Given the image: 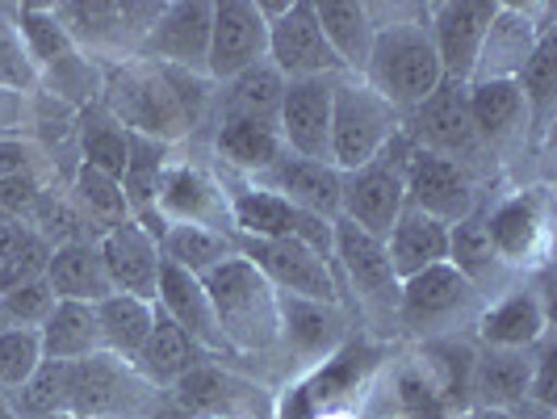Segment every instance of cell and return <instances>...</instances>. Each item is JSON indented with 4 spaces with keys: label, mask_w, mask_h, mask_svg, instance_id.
I'll return each instance as SVG.
<instances>
[{
    "label": "cell",
    "mask_w": 557,
    "mask_h": 419,
    "mask_svg": "<svg viewBox=\"0 0 557 419\" xmlns=\"http://www.w3.org/2000/svg\"><path fill=\"white\" fill-rule=\"evenodd\" d=\"M210 88H214L210 76H194V72L135 56L122 63H106L101 101L126 131L172 147L189 139L206 122V113L214 110Z\"/></svg>",
    "instance_id": "6da1fadb"
},
{
    "label": "cell",
    "mask_w": 557,
    "mask_h": 419,
    "mask_svg": "<svg viewBox=\"0 0 557 419\" xmlns=\"http://www.w3.org/2000/svg\"><path fill=\"white\" fill-rule=\"evenodd\" d=\"M201 289L214 307V323L223 332L226 353L239 357H273L281 344L277 289L235 251L219 269L201 278Z\"/></svg>",
    "instance_id": "7a4b0ae2"
},
{
    "label": "cell",
    "mask_w": 557,
    "mask_h": 419,
    "mask_svg": "<svg viewBox=\"0 0 557 419\" xmlns=\"http://www.w3.org/2000/svg\"><path fill=\"white\" fill-rule=\"evenodd\" d=\"M428 13L432 4H423L416 17L398 22V26L377 29L373 38V51H369V63H364L361 81L382 97L391 101L394 110L407 113L419 110L432 88L445 81L441 76V59H436V47H432V29H428Z\"/></svg>",
    "instance_id": "3957f363"
},
{
    "label": "cell",
    "mask_w": 557,
    "mask_h": 419,
    "mask_svg": "<svg viewBox=\"0 0 557 419\" xmlns=\"http://www.w3.org/2000/svg\"><path fill=\"white\" fill-rule=\"evenodd\" d=\"M482 307L486 298L445 260L398 285L394 323L416 340H441V335H457L461 328H474Z\"/></svg>",
    "instance_id": "277c9868"
},
{
    "label": "cell",
    "mask_w": 557,
    "mask_h": 419,
    "mask_svg": "<svg viewBox=\"0 0 557 419\" xmlns=\"http://www.w3.org/2000/svg\"><path fill=\"white\" fill-rule=\"evenodd\" d=\"M486 239L511 273H545L554 256V189L529 185L482 210Z\"/></svg>",
    "instance_id": "5b68a950"
},
{
    "label": "cell",
    "mask_w": 557,
    "mask_h": 419,
    "mask_svg": "<svg viewBox=\"0 0 557 419\" xmlns=\"http://www.w3.org/2000/svg\"><path fill=\"white\" fill-rule=\"evenodd\" d=\"M416 143L407 139V131H398L373 160L357 172H344V189H339V219L369 231L373 239L386 244L391 226L398 223L403 206H407V160H411Z\"/></svg>",
    "instance_id": "8992f818"
},
{
    "label": "cell",
    "mask_w": 557,
    "mask_h": 419,
    "mask_svg": "<svg viewBox=\"0 0 557 419\" xmlns=\"http://www.w3.org/2000/svg\"><path fill=\"white\" fill-rule=\"evenodd\" d=\"M223 176V172H219ZM226 206H231V235H244V239H298L310 251H319L327 264L335 256V223L332 219H319L307 214L298 206H289L285 197L269 194L260 185H251L244 176H223Z\"/></svg>",
    "instance_id": "52a82bcc"
},
{
    "label": "cell",
    "mask_w": 557,
    "mask_h": 419,
    "mask_svg": "<svg viewBox=\"0 0 557 419\" xmlns=\"http://www.w3.org/2000/svg\"><path fill=\"white\" fill-rule=\"evenodd\" d=\"M164 4L143 0H88V4H55L59 26L67 29L72 47L88 59H135L147 29L156 26Z\"/></svg>",
    "instance_id": "ba28073f"
},
{
    "label": "cell",
    "mask_w": 557,
    "mask_h": 419,
    "mask_svg": "<svg viewBox=\"0 0 557 419\" xmlns=\"http://www.w3.org/2000/svg\"><path fill=\"white\" fill-rule=\"evenodd\" d=\"M156 394L135 365L113 357V353H92L84 361L67 365V416L84 419H147L156 407Z\"/></svg>",
    "instance_id": "9c48e42d"
},
{
    "label": "cell",
    "mask_w": 557,
    "mask_h": 419,
    "mask_svg": "<svg viewBox=\"0 0 557 419\" xmlns=\"http://www.w3.org/2000/svg\"><path fill=\"white\" fill-rule=\"evenodd\" d=\"M403 131V113L357 76H344L332 97V168L357 172Z\"/></svg>",
    "instance_id": "30bf717a"
},
{
    "label": "cell",
    "mask_w": 557,
    "mask_h": 419,
    "mask_svg": "<svg viewBox=\"0 0 557 419\" xmlns=\"http://www.w3.org/2000/svg\"><path fill=\"white\" fill-rule=\"evenodd\" d=\"M332 278L344 303V285L357 294V310L373 323H394L398 315V285L394 278L386 244L373 239L369 231L352 226L348 219H335V256H332Z\"/></svg>",
    "instance_id": "8fae6325"
},
{
    "label": "cell",
    "mask_w": 557,
    "mask_h": 419,
    "mask_svg": "<svg viewBox=\"0 0 557 419\" xmlns=\"http://www.w3.org/2000/svg\"><path fill=\"white\" fill-rule=\"evenodd\" d=\"M231 244L277 294L323 303V307H344L332 264L319 251H310L307 244H298V239H244V235H231Z\"/></svg>",
    "instance_id": "7c38bea8"
},
{
    "label": "cell",
    "mask_w": 557,
    "mask_h": 419,
    "mask_svg": "<svg viewBox=\"0 0 557 419\" xmlns=\"http://www.w3.org/2000/svg\"><path fill=\"white\" fill-rule=\"evenodd\" d=\"M403 131H407V139L416 143V147L448 156V160H457V164L466 168H474V160L482 156V143H478L474 122H470L466 84L441 81L419 110L407 113Z\"/></svg>",
    "instance_id": "4fadbf2b"
},
{
    "label": "cell",
    "mask_w": 557,
    "mask_h": 419,
    "mask_svg": "<svg viewBox=\"0 0 557 419\" xmlns=\"http://www.w3.org/2000/svg\"><path fill=\"white\" fill-rule=\"evenodd\" d=\"M407 206L441 219L445 226H457L478 210L474 168L416 147L407 160Z\"/></svg>",
    "instance_id": "5bb4252c"
},
{
    "label": "cell",
    "mask_w": 557,
    "mask_h": 419,
    "mask_svg": "<svg viewBox=\"0 0 557 419\" xmlns=\"http://www.w3.org/2000/svg\"><path fill=\"white\" fill-rule=\"evenodd\" d=\"M344 76H310V81H285L277 131L289 156L332 164V97Z\"/></svg>",
    "instance_id": "9a60e30c"
},
{
    "label": "cell",
    "mask_w": 557,
    "mask_h": 419,
    "mask_svg": "<svg viewBox=\"0 0 557 419\" xmlns=\"http://www.w3.org/2000/svg\"><path fill=\"white\" fill-rule=\"evenodd\" d=\"M549 26H554V4H499L491 26H486L470 84L516 81L520 67L529 63L536 38Z\"/></svg>",
    "instance_id": "2e32d148"
},
{
    "label": "cell",
    "mask_w": 557,
    "mask_h": 419,
    "mask_svg": "<svg viewBox=\"0 0 557 419\" xmlns=\"http://www.w3.org/2000/svg\"><path fill=\"white\" fill-rule=\"evenodd\" d=\"M156 210L168 223H189V226H210L231 235V206H226L223 176L210 172L197 160H172L160 181V197Z\"/></svg>",
    "instance_id": "e0dca14e"
},
{
    "label": "cell",
    "mask_w": 557,
    "mask_h": 419,
    "mask_svg": "<svg viewBox=\"0 0 557 419\" xmlns=\"http://www.w3.org/2000/svg\"><path fill=\"white\" fill-rule=\"evenodd\" d=\"M269 63L277 67L285 81H310V76H348L344 63L327 47L314 0H294L289 13L269 26Z\"/></svg>",
    "instance_id": "ac0fdd59"
},
{
    "label": "cell",
    "mask_w": 557,
    "mask_h": 419,
    "mask_svg": "<svg viewBox=\"0 0 557 419\" xmlns=\"http://www.w3.org/2000/svg\"><path fill=\"white\" fill-rule=\"evenodd\" d=\"M495 9H499L495 0H441V4H432L428 29H432V47H436L445 81L470 84Z\"/></svg>",
    "instance_id": "d6986e66"
},
{
    "label": "cell",
    "mask_w": 557,
    "mask_h": 419,
    "mask_svg": "<svg viewBox=\"0 0 557 419\" xmlns=\"http://www.w3.org/2000/svg\"><path fill=\"white\" fill-rule=\"evenodd\" d=\"M210 0H172L160 9L156 26L139 42V59H156L168 67L206 76L210 59Z\"/></svg>",
    "instance_id": "ffe728a7"
},
{
    "label": "cell",
    "mask_w": 557,
    "mask_h": 419,
    "mask_svg": "<svg viewBox=\"0 0 557 419\" xmlns=\"http://www.w3.org/2000/svg\"><path fill=\"white\" fill-rule=\"evenodd\" d=\"M269 59V22L256 13L251 0H219L210 9V59L206 76L226 84L244 67Z\"/></svg>",
    "instance_id": "44dd1931"
},
{
    "label": "cell",
    "mask_w": 557,
    "mask_h": 419,
    "mask_svg": "<svg viewBox=\"0 0 557 419\" xmlns=\"http://www.w3.org/2000/svg\"><path fill=\"white\" fill-rule=\"evenodd\" d=\"M478 344L482 348H511L529 353L549 335V307L532 285H511L478 315Z\"/></svg>",
    "instance_id": "7402d4cb"
},
{
    "label": "cell",
    "mask_w": 557,
    "mask_h": 419,
    "mask_svg": "<svg viewBox=\"0 0 557 419\" xmlns=\"http://www.w3.org/2000/svg\"><path fill=\"white\" fill-rule=\"evenodd\" d=\"M101 251V264H106V278H110L113 294H131L143 303H156V289H160V248L156 239L143 231L135 219H126L122 226L106 231L97 239Z\"/></svg>",
    "instance_id": "603a6c76"
},
{
    "label": "cell",
    "mask_w": 557,
    "mask_h": 419,
    "mask_svg": "<svg viewBox=\"0 0 557 419\" xmlns=\"http://www.w3.org/2000/svg\"><path fill=\"white\" fill-rule=\"evenodd\" d=\"M466 101H470V122L482 143V151H511L520 143H529V106L520 97L516 81H478L466 84Z\"/></svg>",
    "instance_id": "cb8c5ba5"
},
{
    "label": "cell",
    "mask_w": 557,
    "mask_h": 419,
    "mask_svg": "<svg viewBox=\"0 0 557 419\" xmlns=\"http://www.w3.org/2000/svg\"><path fill=\"white\" fill-rule=\"evenodd\" d=\"M251 185L285 197L289 206L319 214V219H339V189H344V172L319 160H298V156H281L273 168H264L260 176H251Z\"/></svg>",
    "instance_id": "d4e9b609"
},
{
    "label": "cell",
    "mask_w": 557,
    "mask_h": 419,
    "mask_svg": "<svg viewBox=\"0 0 557 419\" xmlns=\"http://www.w3.org/2000/svg\"><path fill=\"white\" fill-rule=\"evenodd\" d=\"M277 307H281L277 353L298 357V361H327V357H335L339 340L348 332L344 307H323V303L289 298V294H277Z\"/></svg>",
    "instance_id": "484cf974"
},
{
    "label": "cell",
    "mask_w": 557,
    "mask_h": 419,
    "mask_svg": "<svg viewBox=\"0 0 557 419\" xmlns=\"http://www.w3.org/2000/svg\"><path fill=\"white\" fill-rule=\"evenodd\" d=\"M214 156L223 160L231 176H260L264 168H273L285 156L277 122H260V118H235V113H219L214 122Z\"/></svg>",
    "instance_id": "4316f807"
},
{
    "label": "cell",
    "mask_w": 557,
    "mask_h": 419,
    "mask_svg": "<svg viewBox=\"0 0 557 419\" xmlns=\"http://www.w3.org/2000/svg\"><path fill=\"white\" fill-rule=\"evenodd\" d=\"M206 361H210V353H206L189 332H181L164 310L156 307V328L143 340V348L135 353L131 365H135V373H139L151 391H172L185 373H194L197 365H206Z\"/></svg>",
    "instance_id": "83f0119b"
},
{
    "label": "cell",
    "mask_w": 557,
    "mask_h": 419,
    "mask_svg": "<svg viewBox=\"0 0 557 419\" xmlns=\"http://www.w3.org/2000/svg\"><path fill=\"white\" fill-rule=\"evenodd\" d=\"M156 307L164 310L181 332L194 335L210 357H214V353H226L223 332H219V323H214V307H210V298H206V289H201V278L176 269V264H160Z\"/></svg>",
    "instance_id": "f1b7e54d"
},
{
    "label": "cell",
    "mask_w": 557,
    "mask_h": 419,
    "mask_svg": "<svg viewBox=\"0 0 557 419\" xmlns=\"http://www.w3.org/2000/svg\"><path fill=\"white\" fill-rule=\"evenodd\" d=\"M532 386V348L511 353V348H482L478 344L474 378H470V407H499V411H520L529 403Z\"/></svg>",
    "instance_id": "f546056e"
},
{
    "label": "cell",
    "mask_w": 557,
    "mask_h": 419,
    "mask_svg": "<svg viewBox=\"0 0 557 419\" xmlns=\"http://www.w3.org/2000/svg\"><path fill=\"white\" fill-rule=\"evenodd\" d=\"M448 264L470 281L486 303H491V294L511 289V278H516V273L499 260V251L491 248V239H486L482 206H478L470 219H461L457 226H448Z\"/></svg>",
    "instance_id": "4dcf8cb0"
},
{
    "label": "cell",
    "mask_w": 557,
    "mask_h": 419,
    "mask_svg": "<svg viewBox=\"0 0 557 419\" xmlns=\"http://www.w3.org/2000/svg\"><path fill=\"white\" fill-rule=\"evenodd\" d=\"M386 256H391V269L398 281L416 278L432 264H445L448 260V226L423 210L403 206L398 223L386 235Z\"/></svg>",
    "instance_id": "1f68e13d"
},
{
    "label": "cell",
    "mask_w": 557,
    "mask_h": 419,
    "mask_svg": "<svg viewBox=\"0 0 557 419\" xmlns=\"http://www.w3.org/2000/svg\"><path fill=\"white\" fill-rule=\"evenodd\" d=\"M478 344L466 335H441V340H423L419 348V369L428 373L432 391L441 394L448 411H470V378H474Z\"/></svg>",
    "instance_id": "d6a6232c"
},
{
    "label": "cell",
    "mask_w": 557,
    "mask_h": 419,
    "mask_svg": "<svg viewBox=\"0 0 557 419\" xmlns=\"http://www.w3.org/2000/svg\"><path fill=\"white\" fill-rule=\"evenodd\" d=\"M47 285L55 289V298H63V303H88V307L106 303L113 294V285L106 278L97 239H76V244L51 248Z\"/></svg>",
    "instance_id": "836d02e7"
},
{
    "label": "cell",
    "mask_w": 557,
    "mask_h": 419,
    "mask_svg": "<svg viewBox=\"0 0 557 419\" xmlns=\"http://www.w3.org/2000/svg\"><path fill=\"white\" fill-rule=\"evenodd\" d=\"M314 17H319V29H323V38L335 51V59L344 63V72L361 81L369 51H373V38H377L369 9H364L361 0H319Z\"/></svg>",
    "instance_id": "e575fe53"
},
{
    "label": "cell",
    "mask_w": 557,
    "mask_h": 419,
    "mask_svg": "<svg viewBox=\"0 0 557 419\" xmlns=\"http://www.w3.org/2000/svg\"><path fill=\"white\" fill-rule=\"evenodd\" d=\"M38 340H42V361L59 365L106 353L101 348V328H97V307H88V303H63L59 298L55 310L47 315V323L38 328Z\"/></svg>",
    "instance_id": "d590c367"
},
{
    "label": "cell",
    "mask_w": 557,
    "mask_h": 419,
    "mask_svg": "<svg viewBox=\"0 0 557 419\" xmlns=\"http://www.w3.org/2000/svg\"><path fill=\"white\" fill-rule=\"evenodd\" d=\"M126 143H131V131L113 118L106 101H92V106L76 110V160L84 168H97L113 181H122Z\"/></svg>",
    "instance_id": "8d00e7d4"
},
{
    "label": "cell",
    "mask_w": 557,
    "mask_h": 419,
    "mask_svg": "<svg viewBox=\"0 0 557 419\" xmlns=\"http://www.w3.org/2000/svg\"><path fill=\"white\" fill-rule=\"evenodd\" d=\"M281 97H285V76L269 59L244 67L239 76L223 84V93H214V110L235 113V118H260V122H277Z\"/></svg>",
    "instance_id": "74e56055"
},
{
    "label": "cell",
    "mask_w": 557,
    "mask_h": 419,
    "mask_svg": "<svg viewBox=\"0 0 557 419\" xmlns=\"http://www.w3.org/2000/svg\"><path fill=\"white\" fill-rule=\"evenodd\" d=\"M516 84H520V97H524V106H529L532 135L545 139V135H549V122H554V110H557V34H554V26L536 38V47H532L529 63L520 67Z\"/></svg>",
    "instance_id": "f35d334b"
},
{
    "label": "cell",
    "mask_w": 557,
    "mask_h": 419,
    "mask_svg": "<svg viewBox=\"0 0 557 419\" xmlns=\"http://www.w3.org/2000/svg\"><path fill=\"white\" fill-rule=\"evenodd\" d=\"M97 328H101V348L135 361V353L143 348V340L156 328V303H143L131 294H110L106 303H97Z\"/></svg>",
    "instance_id": "ab89813d"
},
{
    "label": "cell",
    "mask_w": 557,
    "mask_h": 419,
    "mask_svg": "<svg viewBox=\"0 0 557 419\" xmlns=\"http://www.w3.org/2000/svg\"><path fill=\"white\" fill-rule=\"evenodd\" d=\"M67 197L72 206L81 210V219L92 226V235L101 239L106 231L122 226L131 219V206H126V194H122V181H113L97 168H76V176L67 181Z\"/></svg>",
    "instance_id": "60d3db41"
},
{
    "label": "cell",
    "mask_w": 557,
    "mask_h": 419,
    "mask_svg": "<svg viewBox=\"0 0 557 419\" xmlns=\"http://www.w3.org/2000/svg\"><path fill=\"white\" fill-rule=\"evenodd\" d=\"M168 164H172V147L156 139H143L131 131L126 143V168H122V194L131 206V219L156 210V197H160V181H164Z\"/></svg>",
    "instance_id": "b9f144b4"
},
{
    "label": "cell",
    "mask_w": 557,
    "mask_h": 419,
    "mask_svg": "<svg viewBox=\"0 0 557 419\" xmlns=\"http://www.w3.org/2000/svg\"><path fill=\"white\" fill-rule=\"evenodd\" d=\"M235 256V244L223 231H210V226H189V223H172L168 235L160 239V260L176 264L194 278H206L210 269H219L223 260Z\"/></svg>",
    "instance_id": "7bdbcfd3"
},
{
    "label": "cell",
    "mask_w": 557,
    "mask_h": 419,
    "mask_svg": "<svg viewBox=\"0 0 557 419\" xmlns=\"http://www.w3.org/2000/svg\"><path fill=\"white\" fill-rule=\"evenodd\" d=\"M101 88H106V63L81 56V51H72L67 59L38 72V93L63 101L67 110H84V106L101 101Z\"/></svg>",
    "instance_id": "ee69618b"
},
{
    "label": "cell",
    "mask_w": 557,
    "mask_h": 419,
    "mask_svg": "<svg viewBox=\"0 0 557 419\" xmlns=\"http://www.w3.org/2000/svg\"><path fill=\"white\" fill-rule=\"evenodd\" d=\"M231 373H223L214 361L197 365L194 373H185L172 391H168V398H172V407L181 411L185 419H223L231 416Z\"/></svg>",
    "instance_id": "f6af8a7d"
},
{
    "label": "cell",
    "mask_w": 557,
    "mask_h": 419,
    "mask_svg": "<svg viewBox=\"0 0 557 419\" xmlns=\"http://www.w3.org/2000/svg\"><path fill=\"white\" fill-rule=\"evenodd\" d=\"M13 22H17V34L26 42V56L38 72L76 51L72 38H67V29L59 26L55 4H13Z\"/></svg>",
    "instance_id": "bcb514c9"
},
{
    "label": "cell",
    "mask_w": 557,
    "mask_h": 419,
    "mask_svg": "<svg viewBox=\"0 0 557 419\" xmlns=\"http://www.w3.org/2000/svg\"><path fill=\"white\" fill-rule=\"evenodd\" d=\"M17 419H51L67 411V365L42 361L34 369L26 386H17L13 394H0Z\"/></svg>",
    "instance_id": "7dc6e473"
},
{
    "label": "cell",
    "mask_w": 557,
    "mask_h": 419,
    "mask_svg": "<svg viewBox=\"0 0 557 419\" xmlns=\"http://www.w3.org/2000/svg\"><path fill=\"white\" fill-rule=\"evenodd\" d=\"M55 289L42 281H29L17 289L0 294V332H38L47 323V315L55 310Z\"/></svg>",
    "instance_id": "c3c4849f"
},
{
    "label": "cell",
    "mask_w": 557,
    "mask_h": 419,
    "mask_svg": "<svg viewBox=\"0 0 557 419\" xmlns=\"http://www.w3.org/2000/svg\"><path fill=\"white\" fill-rule=\"evenodd\" d=\"M0 88L4 93H22V97L38 93V67L29 63L26 42L17 34L13 4H0Z\"/></svg>",
    "instance_id": "681fc988"
},
{
    "label": "cell",
    "mask_w": 557,
    "mask_h": 419,
    "mask_svg": "<svg viewBox=\"0 0 557 419\" xmlns=\"http://www.w3.org/2000/svg\"><path fill=\"white\" fill-rule=\"evenodd\" d=\"M42 365L38 332H0V394H13Z\"/></svg>",
    "instance_id": "f907efd6"
},
{
    "label": "cell",
    "mask_w": 557,
    "mask_h": 419,
    "mask_svg": "<svg viewBox=\"0 0 557 419\" xmlns=\"http://www.w3.org/2000/svg\"><path fill=\"white\" fill-rule=\"evenodd\" d=\"M47 264H51V244L29 235L9 260H0V294L17 289V285H29V281H42L47 278Z\"/></svg>",
    "instance_id": "816d5d0a"
},
{
    "label": "cell",
    "mask_w": 557,
    "mask_h": 419,
    "mask_svg": "<svg viewBox=\"0 0 557 419\" xmlns=\"http://www.w3.org/2000/svg\"><path fill=\"white\" fill-rule=\"evenodd\" d=\"M42 176H9L0 181V219H17V223H29L34 214V201L42 194Z\"/></svg>",
    "instance_id": "f5cc1de1"
},
{
    "label": "cell",
    "mask_w": 557,
    "mask_h": 419,
    "mask_svg": "<svg viewBox=\"0 0 557 419\" xmlns=\"http://www.w3.org/2000/svg\"><path fill=\"white\" fill-rule=\"evenodd\" d=\"M38 168H42V156H38V147L22 135H4L0 139V181H9V176H38Z\"/></svg>",
    "instance_id": "db71d44e"
},
{
    "label": "cell",
    "mask_w": 557,
    "mask_h": 419,
    "mask_svg": "<svg viewBox=\"0 0 557 419\" xmlns=\"http://www.w3.org/2000/svg\"><path fill=\"white\" fill-rule=\"evenodd\" d=\"M26 118H29L26 97H22V93H4V88H0V139H4V135H17V126H22Z\"/></svg>",
    "instance_id": "11a10c76"
},
{
    "label": "cell",
    "mask_w": 557,
    "mask_h": 419,
    "mask_svg": "<svg viewBox=\"0 0 557 419\" xmlns=\"http://www.w3.org/2000/svg\"><path fill=\"white\" fill-rule=\"evenodd\" d=\"M29 235V223H17V219H0V260H9L13 251L26 244Z\"/></svg>",
    "instance_id": "9f6ffc18"
},
{
    "label": "cell",
    "mask_w": 557,
    "mask_h": 419,
    "mask_svg": "<svg viewBox=\"0 0 557 419\" xmlns=\"http://www.w3.org/2000/svg\"><path fill=\"white\" fill-rule=\"evenodd\" d=\"M470 419H516V411H499V407H470Z\"/></svg>",
    "instance_id": "6f0895ef"
},
{
    "label": "cell",
    "mask_w": 557,
    "mask_h": 419,
    "mask_svg": "<svg viewBox=\"0 0 557 419\" xmlns=\"http://www.w3.org/2000/svg\"><path fill=\"white\" fill-rule=\"evenodd\" d=\"M516 419H554V411H545V407H532V403H524V407L516 411Z\"/></svg>",
    "instance_id": "680465c9"
},
{
    "label": "cell",
    "mask_w": 557,
    "mask_h": 419,
    "mask_svg": "<svg viewBox=\"0 0 557 419\" xmlns=\"http://www.w3.org/2000/svg\"><path fill=\"white\" fill-rule=\"evenodd\" d=\"M0 419H17V411H13V407H9L4 398H0Z\"/></svg>",
    "instance_id": "91938a15"
},
{
    "label": "cell",
    "mask_w": 557,
    "mask_h": 419,
    "mask_svg": "<svg viewBox=\"0 0 557 419\" xmlns=\"http://www.w3.org/2000/svg\"><path fill=\"white\" fill-rule=\"evenodd\" d=\"M445 419H470V411H448Z\"/></svg>",
    "instance_id": "94428289"
},
{
    "label": "cell",
    "mask_w": 557,
    "mask_h": 419,
    "mask_svg": "<svg viewBox=\"0 0 557 419\" xmlns=\"http://www.w3.org/2000/svg\"><path fill=\"white\" fill-rule=\"evenodd\" d=\"M51 419H84V416H67V411H63V416H51Z\"/></svg>",
    "instance_id": "6125c7cd"
}]
</instances>
